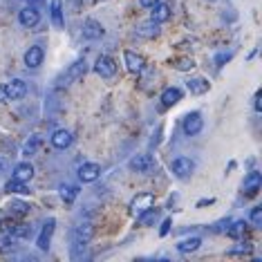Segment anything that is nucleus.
I'll use <instances>...</instances> for the list:
<instances>
[{
  "label": "nucleus",
  "mask_w": 262,
  "mask_h": 262,
  "mask_svg": "<svg viewBox=\"0 0 262 262\" xmlns=\"http://www.w3.org/2000/svg\"><path fill=\"white\" fill-rule=\"evenodd\" d=\"M123 58H126V65H128V70H130L133 74H139L141 70H144V65H146L144 56L135 54V52H126V54H123Z\"/></svg>",
  "instance_id": "13"
},
{
  "label": "nucleus",
  "mask_w": 262,
  "mask_h": 262,
  "mask_svg": "<svg viewBox=\"0 0 262 262\" xmlns=\"http://www.w3.org/2000/svg\"><path fill=\"white\" fill-rule=\"evenodd\" d=\"M18 20H20V25H25V27H34V25H38L40 14L34 5H27V7L18 14Z\"/></svg>",
  "instance_id": "8"
},
{
  "label": "nucleus",
  "mask_w": 262,
  "mask_h": 262,
  "mask_svg": "<svg viewBox=\"0 0 262 262\" xmlns=\"http://www.w3.org/2000/svg\"><path fill=\"white\" fill-rule=\"evenodd\" d=\"M168 226H170V220H166V222H164V226H162V235H166V233H168Z\"/></svg>",
  "instance_id": "36"
},
{
  "label": "nucleus",
  "mask_w": 262,
  "mask_h": 262,
  "mask_svg": "<svg viewBox=\"0 0 262 262\" xmlns=\"http://www.w3.org/2000/svg\"><path fill=\"white\" fill-rule=\"evenodd\" d=\"M170 170L175 172L180 180H186L190 172H193V162H190V159H186V157H177L175 162L170 164Z\"/></svg>",
  "instance_id": "6"
},
{
  "label": "nucleus",
  "mask_w": 262,
  "mask_h": 262,
  "mask_svg": "<svg viewBox=\"0 0 262 262\" xmlns=\"http://www.w3.org/2000/svg\"><path fill=\"white\" fill-rule=\"evenodd\" d=\"M157 215H159V213H157V208L150 206V208H146L144 213H139V215H137V217H139V222L144 224V226H152L155 222H157Z\"/></svg>",
  "instance_id": "23"
},
{
  "label": "nucleus",
  "mask_w": 262,
  "mask_h": 262,
  "mask_svg": "<svg viewBox=\"0 0 262 262\" xmlns=\"http://www.w3.org/2000/svg\"><path fill=\"white\" fill-rule=\"evenodd\" d=\"M188 90L193 94H204V92H208V81H204V79H190L188 81Z\"/></svg>",
  "instance_id": "26"
},
{
  "label": "nucleus",
  "mask_w": 262,
  "mask_h": 262,
  "mask_svg": "<svg viewBox=\"0 0 262 262\" xmlns=\"http://www.w3.org/2000/svg\"><path fill=\"white\" fill-rule=\"evenodd\" d=\"M255 110H260V92L255 94Z\"/></svg>",
  "instance_id": "40"
},
{
  "label": "nucleus",
  "mask_w": 262,
  "mask_h": 262,
  "mask_svg": "<svg viewBox=\"0 0 262 262\" xmlns=\"http://www.w3.org/2000/svg\"><path fill=\"white\" fill-rule=\"evenodd\" d=\"M5 190H7L9 195H11V193H14V195H25V193H29V190L25 188V184L18 182V180H14V177H11V180L5 184Z\"/></svg>",
  "instance_id": "24"
},
{
  "label": "nucleus",
  "mask_w": 262,
  "mask_h": 262,
  "mask_svg": "<svg viewBox=\"0 0 262 262\" xmlns=\"http://www.w3.org/2000/svg\"><path fill=\"white\" fill-rule=\"evenodd\" d=\"M94 70H97V74L103 76V79H112V76L117 74V63L112 61L110 56H99L97 58V65H94Z\"/></svg>",
  "instance_id": "2"
},
{
  "label": "nucleus",
  "mask_w": 262,
  "mask_h": 262,
  "mask_svg": "<svg viewBox=\"0 0 262 262\" xmlns=\"http://www.w3.org/2000/svg\"><path fill=\"white\" fill-rule=\"evenodd\" d=\"M38 146H40V137H32V141L25 144V155H34L38 150Z\"/></svg>",
  "instance_id": "31"
},
{
  "label": "nucleus",
  "mask_w": 262,
  "mask_h": 262,
  "mask_svg": "<svg viewBox=\"0 0 262 262\" xmlns=\"http://www.w3.org/2000/svg\"><path fill=\"white\" fill-rule=\"evenodd\" d=\"M9 213L16 217H23L29 213V204H25V202H11L9 204Z\"/></svg>",
  "instance_id": "27"
},
{
  "label": "nucleus",
  "mask_w": 262,
  "mask_h": 262,
  "mask_svg": "<svg viewBox=\"0 0 262 262\" xmlns=\"http://www.w3.org/2000/svg\"><path fill=\"white\" fill-rule=\"evenodd\" d=\"M76 195H79V188L72 186V184H65V186H61V198L65 204H72V202L76 200Z\"/></svg>",
  "instance_id": "25"
},
{
  "label": "nucleus",
  "mask_w": 262,
  "mask_h": 262,
  "mask_svg": "<svg viewBox=\"0 0 262 262\" xmlns=\"http://www.w3.org/2000/svg\"><path fill=\"white\" fill-rule=\"evenodd\" d=\"M23 3H27V5H43L45 0H23Z\"/></svg>",
  "instance_id": "38"
},
{
  "label": "nucleus",
  "mask_w": 262,
  "mask_h": 262,
  "mask_svg": "<svg viewBox=\"0 0 262 262\" xmlns=\"http://www.w3.org/2000/svg\"><path fill=\"white\" fill-rule=\"evenodd\" d=\"M202 240L200 237H190V240H182L180 244H177V251L180 253H190V251H198L200 249Z\"/></svg>",
  "instance_id": "22"
},
{
  "label": "nucleus",
  "mask_w": 262,
  "mask_h": 262,
  "mask_svg": "<svg viewBox=\"0 0 262 262\" xmlns=\"http://www.w3.org/2000/svg\"><path fill=\"white\" fill-rule=\"evenodd\" d=\"M150 206H155V198L150 193H141V195H137V198L133 200L130 211H133L135 215H139V213H144L146 208H150Z\"/></svg>",
  "instance_id": "7"
},
{
  "label": "nucleus",
  "mask_w": 262,
  "mask_h": 262,
  "mask_svg": "<svg viewBox=\"0 0 262 262\" xmlns=\"http://www.w3.org/2000/svg\"><path fill=\"white\" fill-rule=\"evenodd\" d=\"M184 133H186L188 137H193V135H198L202 126H204V121H202V115L200 112H188L186 117H184Z\"/></svg>",
  "instance_id": "4"
},
{
  "label": "nucleus",
  "mask_w": 262,
  "mask_h": 262,
  "mask_svg": "<svg viewBox=\"0 0 262 262\" xmlns=\"http://www.w3.org/2000/svg\"><path fill=\"white\" fill-rule=\"evenodd\" d=\"M94 3H99V0H94Z\"/></svg>",
  "instance_id": "41"
},
{
  "label": "nucleus",
  "mask_w": 262,
  "mask_h": 262,
  "mask_svg": "<svg viewBox=\"0 0 262 262\" xmlns=\"http://www.w3.org/2000/svg\"><path fill=\"white\" fill-rule=\"evenodd\" d=\"M0 251L7 253V251H14V235H7L0 240Z\"/></svg>",
  "instance_id": "32"
},
{
  "label": "nucleus",
  "mask_w": 262,
  "mask_h": 262,
  "mask_svg": "<svg viewBox=\"0 0 262 262\" xmlns=\"http://www.w3.org/2000/svg\"><path fill=\"white\" fill-rule=\"evenodd\" d=\"M92 235H94V226H92L90 222L76 226V231H74V240H76V244H85V242H90V240H92Z\"/></svg>",
  "instance_id": "14"
},
{
  "label": "nucleus",
  "mask_w": 262,
  "mask_h": 262,
  "mask_svg": "<svg viewBox=\"0 0 262 262\" xmlns=\"http://www.w3.org/2000/svg\"><path fill=\"white\" fill-rule=\"evenodd\" d=\"M157 34H159L157 23H152V20H150V25H144L139 29V36H146V38H152V36H157Z\"/></svg>",
  "instance_id": "30"
},
{
  "label": "nucleus",
  "mask_w": 262,
  "mask_h": 262,
  "mask_svg": "<svg viewBox=\"0 0 262 262\" xmlns=\"http://www.w3.org/2000/svg\"><path fill=\"white\" fill-rule=\"evenodd\" d=\"M247 222H244V220H242V222H235L233 226H229V229H226V233H229L231 237H242L244 233H247Z\"/></svg>",
  "instance_id": "28"
},
{
  "label": "nucleus",
  "mask_w": 262,
  "mask_h": 262,
  "mask_svg": "<svg viewBox=\"0 0 262 262\" xmlns=\"http://www.w3.org/2000/svg\"><path fill=\"white\" fill-rule=\"evenodd\" d=\"M251 222H253L255 226L262 224V206H255L253 211H251Z\"/></svg>",
  "instance_id": "33"
},
{
  "label": "nucleus",
  "mask_w": 262,
  "mask_h": 262,
  "mask_svg": "<svg viewBox=\"0 0 262 262\" xmlns=\"http://www.w3.org/2000/svg\"><path fill=\"white\" fill-rule=\"evenodd\" d=\"M50 14H52V23L61 29L65 25V18H63V3L61 0H52V7H50Z\"/></svg>",
  "instance_id": "20"
},
{
  "label": "nucleus",
  "mask_w": 262,
  "mask_h": 262,
  "mask_svg": "<svg viewBox=\"0 0 262 262\" xmlns=\"http://www.w3.org/2000/svg\"><path fill=\"white\" fill-rule=\"evenodd\" d=\"M54 224H56L54 220H47L45 226H43V231H40V235H38V240H36L40 251H47V247H50V237H52V233H54Z\"/></svg>",
  "instance_id": "12"
},
{
  "label": "nucleus",
  "mask_w": 262,
  "mask_h": 262,
  "mask_svg": "<svg viewBox=\"0 0 262 262\" xmlns=\"http://www.w3.org/2000/svg\"><path fill=\"white\" fill-rule=\"evenodd\" d=\"M141 3V7H152V5H157L159 0H139Z\"/></svg>",
  "instance_id": "35"
},
{
  "label": "nucleus",
  "mask_w": 262,
  "mask_h": 262,
  "mask_svg": "<svg viewBox=\"0 0 262 262\" xmlns=\"http://www.w3.org/2000/svg\"><path fill=\"white\" fill-rule=\"evenodd\" d=\"M70 144H72V133H70V130H56V133L52 135V146L54 148L65 150Z\"/></svg>",
  "instance_id": "16"
},
{
  "label": "nucleus",
  "mask_w": 262,
  "mask_h": 262,
  "mask_svg": "<svg viewBox=\"0 0 262 262\" xmlns=\"http://www.w3.org/2000/svg\"><path fill=\"white\" fill-rule=\"evenodd\" d=\"M229 58H231V54H220L217 56V63H224V61H229Z\"/></svg>",
  "instance_id": "37"
},
{
  "label": "nucleus",
  "mask_w": 262,
  "mask_h": 262,
  "mask_svg": "<svg viewBox=\"0 0 262 262\" xmlns=\"http://www.w3.org/2000/svg\"><path fill=\"white\" fill-rule=\"evenodd\" d=\"M260 184H262V177H260V172H249V177L244 180V195H255L260 190Z\"/></svg>",
  "instance_id": "15"
},
{
  "label": "nucleus",
  "mask_w": 262,
  "mask_h": 262,
  "mask_svg": "<svg viewBox=\"0 0 262 262\" xmlns=\"http://www.w3.org/2000/svg\"><path fill=\"white\" fill-rule=\"evenodd\" d=\"M5 99H7V97H5V85H0V103H3Z\"/></svg>",
  "instance_id": "39"
},
{
  "label": "nucleus",
  "mask_w": 262,
  "mask_h": 262,
  "mask_svg": "<svg viewBox=\"0 0 262 262\" xmlns=\"http://www.w3.org/2000/svg\"><path fill=\"white\" fill-rule=\"evenodd\" d=\"M43 58H45V52H43V47H38V45L29 47V50L25 52V65L27 68H38V65L43 63Z\"/></svg>",
  "instance_id": "11"
},
{
  "label": "nucleus",
  "mask_w": 262,
  "mask_h": 262,
  "mask_svg": "<svg viewBox=\"0 0 262 262\" xmlns=\"http://www.w3.org/2000/svg\"><path fill=\"white\" fill-rule=\"evenodd\" d=\"M14 229H16V224L14 222H9V220H3V222H0V231H3V233H14Z\"/></svg>",
  "instance_id": "34"
},
{
  "label": "nucleus",
  "mask_w": 262,
  "mask_h": 262,
  "mask_svg": "<svg viewBox=\"0 0 262 262\" xmlns=\"http://www.w3.org/2000/svg\"><path fill=\"white\" fill-rule=\"evenodd\" d=\"M182 101V90L180 88H168V90H164L162 94V105L164 108H172L175 103H180Z\"/></svg>",
  "instance_id": "18"
},
{
  "label": "nucleus",
  "mask_w": 262,
  "mask_h": 262,
  "mask_svg": "<svg viewBox=\"0 0 262 262\" xmlns=\"http://www.w3.org/2000/svg\"><path fill=\"white\" fill-rule=\"evenodd\" d=\"M34 177V166L32 164H18L14 168V180H18L23 184H27Z\"/></svg>",
  "instance_id": "19"
},
{
  "label": "nucleus",
  "mask_w": 262,
  "mask_h": 262,
  "mask_svg": "<svg viewBox=\"0 0 262 262\" xmlns=\"http://www.w3.org/2000/svg\"><path fill=\"white\" fill-rule=\"evenodd\" d=\"M170 65L177 70V72H190V70L195 68V61L193 58H188V56H182V58H172Z\"/></svg>",
  "instance_id": "21"
},
{
  "label": "nucleus",
  "mask_w": 262,
  "mask_h": 262,
  "mask_svg": "<svg viewBox=\"0 0 262 262\" xmlns=\"http://www.w3.org/2000/svg\"><path fill=\"white\" fill-rule=\"evenodd\" d=\"M25 92H27V85L23 79H14L5 83V97H7V101H18L25 97Z\"/></svg>",
  "instance_id": "1"
},
{
  "label": "nucleus",
  "mask_w": 262,
  "mask_h": 262,
  "mask_svg": "<svg viewBox=\"0 0 262 262\" xmlns=\"http://www.w3.org/2000/svg\"><path fill=\"white\" fill-rule=\"evenodd\" d=\"M168 18H170V7L168 5H164V3L152 5V11H150V20L152 23H164Z\"/></svg>",
  "instance_id": "17"
},
{
  "label": "nucleus",
  "mask_w": 262,
  "mask_h": 262,
  "mask_svg": "<svg viewBox=\"0 0 262 262\" xmlns=\"http://www.w3.org/2000/svg\"><path fill=\"white\" fill-rule=\"evenodd\" d=\"M253 251V244L251 242H240L237 247H233L229 251V255H244V253H251Z\"/></svg>",
  "instance_id": "29"
},
{
  "label": "nucleus",
  "mask_w": 262,
  "mask_h": 262,
  "mask_svg": "<svg viewBox=\"0 0 262 262\" xmlns=\"http://www.w3.org/2000/svg\"><path fill=\"white\" fill-rule=\"evenodd\" d=\"M130 168L137 172H150L155 168V162L150 155H135V157L130 159Z\"/></svg>",
  "instance_id": "5"
},
{
  "label": "nucleus",
  "mask_w": 262,
  "mask_h": 262,
  "mask_svg": "<svg viewBox=\"0 0 262 262\" xmlns=\"http://www.w3.org/2000/svg\"><path fill=\"white\" fill-rule=\"evenodd\" d=\"M83 36H85L88 40H97L103 36V27H101V23H97L94 18H88L85 23H83Z\"/></svg>",
  "instance_id": "9"
},
{
  "label": "nucleus",
  "mask_w": 262,
  "mask_h": 262,
  "mask_svg": "<svg viewBox=\"0 0 262 262\" xmlns=\"http://www.w3.org/2000/svg\"><path fill=\"white\" fill-rule=\"evenodd\" d=\"M99 175H101V166L99 164H83L79 168V180L85 182V184L99 180Z\"/></svg>",
  "instance_id": "10"
},
{
  "label": "nucleus",
  "mask_w": 262,
  "mask_h": 262,
  "mask_svg": "<svg viewBox=\"0 0 262 262\" xmlns=\"http://www.w3.org/2000/svg\"><path fill=\"white\" fill-rule=\"evenodd\" d=\"M85 61H76L74 65H70L68 68V72H65L61 76V85H70V83H74V81H79L83 74H85Z\"/></svg>",
  "instance_id": "3"
}]
</instances>
